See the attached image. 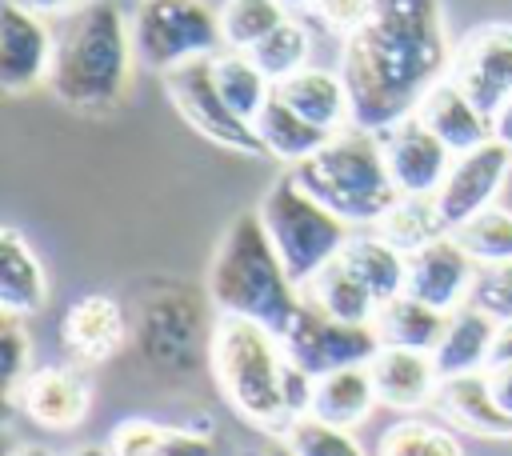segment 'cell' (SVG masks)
<instances>
[{"label": "cell", "instance_id": "obj_44", "mask_svg": "<svg viewBox=\"0 0 512 456\" xmlns=\"http://www.w3.org/2000/svg\"><path fill=\"white\" fill-rule=\"evenodd\" d=\"M312 4H316V0H284L288 12H296V8H312Z\"/></svg>", "mask_w": 512, "mask_h": 456}, {"label": "cell", "instance_id": "obj_39", "mask_svg": "<svg viewBox=\"0 0 512 456\" xmlns=\"http://www.w3.org/2000/svg\"><path fill=\"white\" fill-rule=\"evenodd\" d=\"M12 4H20V8H28V12H40V16H68V12L80 8L84 0H12Z\"/></svg>", "mask_w": 512, "mask_h": 456}, {"label": "cell", "instance_id": "obj_3", "mask_svg": "<svg viewBox=\"0 0 512 456\" xmlns=\"http://www.w3.org/2000/svg\"><path fill=\"white\" fill-rule=\"evenodd\" d=\"M208 296L220 316L252 320L276 336H284L296 320L304 292L292 284L256 208L232 216V224L224 228L208 268Z\"/></svg>", "mask_w": 512, "mask_h": 456}, {"label": "cell", "instance_id": "obj_42", "mask_svg": "<svg viewBox=\"0 0 512 456\" xmlns=\"http://www.w3.org/2000/svg\"><path fill=\"white\" fill-rule=\"evenodd\" d=\"M68 456H116L108 444H80V448H72Z\"/></svg>", "mask_w": 512, "mask_h": 456}, {"label": "cell", "instance_id": "obj_4", "mask_svg": "<svg viewBox=\"0 0 512 456\" xmlns=\"http://www.w3.org/2000/svg\"><path fill=\"white\" fill-rule=\"evenodd\" d=\"M288 352L284 340L252 320L220 316L212 332V372L224 392V400L260 432L268 436H288L296 424L284 384H288Z\"/></svg>", "mask_w": 512, "mask_h": 456}, {"label": "cell", "instance_id": "obj_26", "mask_svg": "<svg viewBox=\"0 0 512 456\" xmlns=\"http://www.w3.org/2000/svg\"><path fill=\"white\" fill-rule=\"evenodd\" d=\"M372 328H376L380 344H388V348L436 352V344H440V336H444V328H448V312H440V308H432V304H424V300L400 292L396 300H388V304L376 312Z\"/></svg>", "mask_w": 512, "mask_h": 456}, {"label": "cell", "instance_id": "obj_34", "mask_svg": "<svg viewBox=\"0 0 512 456\" xmlns=\"http://www.w3.org/2000/svg\"><path fill=\"white\" fill-rule=\"evenodd\" d=\"M284 444L292 448V456H368L360 448V440L352 436V428H336L316 416H300L288 428Z\"/></svg>", "mask_w": 512, "mask_h": 456}, {"label": "cell", "instance_id": "obj_1", "mask_svg": "<svg viewBox=\"0 0 512 456\" xmlns=\"http://www.w3.org/2000/svg\"><path fill=\"white\" fill-rule=\"evenodd\" d=\"M452 48L440 0H376L340 52L352 124L384 132L412 116L420 96L448 76Z\"/></svg>", "mask_w": 512, "mask_h": 456}, {"label": "cell", "instance_id": "obj_16", "mask_svg": "<svg viewBox=\"0 0 512 456\" xmlns=\"http://www.w3.org/2000/svg\"><path fill=\"white\" fill-rule=\"evenodd\" d=\"M60 344L84 368L108 364L128 344V316L108 292H84L60 316Z\"/></svg>", "mask_w": 512, "mask_h": 456}, {"label": "cell", "instance_id": "obj_41", "mask_svg": "<svg viewBox=\"0 0 512 456\" xmlns=\"http://www.w3.org/2000/svg\"><path fill=\"white\" fill-rule=\"evenodd\" d=\"M512 360V320L496 328V348H492V364H508Z\"/></svg>", "mask_w": 512, "mask_h": 456}, {"label": "cell", "instance_id": "obj_8", "mask_svg": "<svg viewBox=\"0 0 512 456\" xmlns=\"http://www.w3.org/2000/svg\"><path fill=\"white\" fill-rule=\"evenodd\" d=\"M164 92H168L172 108L180 112V120L188 128H196L204 140H212L216 148H228L240 156H268L256 128L244 116H236L228 108V100L220 96L216 76H212V56L164 72Z\"/></svg>", "mask_w": 512, "mask_h": 456}, {"label": "cell", "instance_id": "obj_28", "mask_svg": "<svg viewBox=\"0 0 512 456\" xmlns=\"http://www.w3.org/2000/svg\"><path fill=\"white\" fill-rule=\"evenodd\" d=\"M212 76H216V88L228 100V108L236 116H244L248 124L276 96V84L264 76V68L248 52H236V48H224V52L212 56Z\"/></svg>", "mask_w": 512, "mask_h": 456}, {"label": "cell", "instance_id": "obj_23", "mask_svg": "<svg viewBox=\"0 0 512 456\" xmlns=\"http://www.w3.org/2000/svg\"><path fill=\"white\" fill-rule=\"evenodd\" d=\"M376 404H380V396H376L368 364H352V368H336V372L316 376L308 416L336 424V428H360Z\"/></svg>", "mask_w": 512, "mask_h": 456}, {"label": "cell", "instance_id": "obj_15", "mask_svg": "<svg viewBox=\"0 0 512 456\" xmlns=\"http://www.w3.org/2000/svg\"><path fill=\"white\" fill-rule=\"evenodd\" d=\"M476 276H480V264L456 240V232H448V236L408 252V288L404 292L440 312H456V308L472 304Z\"/></svg>", "mask_w": 512, "mask_h": 456}, {"label": "cell", "instance_id": "obj_11", "mask_svg": "<svg viewBox=\"0 0 512 456\" xmlns=\"http://www.w3.org/2000/svg\"><path fill=\"white\" fill-rule=\"evenodd\" d=\"M436 408L448 416V424H456L472 436L512 440V360L488 364L476 376L444 380Z\"/></svg>", "mask_w": 512, "mask_h": 456}, {"label": "cell", "instance_id": "obj_35", "mask_svg": "<svg viewBox=\"0 0 512 456\" xmlns=\"http://www.w3.org/2000/svg\"><path fill=\"white\" fill-rule=\"evenodd\" d=\"M0 360H4V400L16 404L24 380L36 372L32 368V332H24V316H16V312L0 316Z\"/></svg>", "mask_w": 512, "mask_h": 456}, {"label": "cell", "instance_id": "obj_21", "mask_svg": "<svg viewBox=\"0 0 512 456\" xmlns=\"http://www.w3.org/2000/svg\"><path fill=\"white\" fill-rule=\"evenodd\" d=\"M48 304V272L20 228L0 232V308L36 316Z\"/></svg>", "mask_w": 512, "mask_h": 456}, {"label": "cell", "instance_id": "obj_45", "mask_svg": "<svg viewBox=\"0 0 512 456\" xmlns=\"http://www.w3.org/2000/svg\"><path fill=\"white\" fill-rule=\"evenodd\" d=\"M268 456H292V448H288V444H280V448H272Z\"/></svg>", "mask_w": 512, "mask_h": 456}, {"label": "cell", "instance_id": "obj_25", "mask_svg": "<svg viewBox=\"0 0 512 456\" xmlns=\"http://www.w3.org/2000/svg\"><path fill=\"white\" fill-rule=\"evenodd\" d=\"M340 260L368 284V292L376 296L380 308L408 288V252H400L396 244H388L376 228L364 232V236H352L344 244Z\"/></svg>", "mask_w": 512, "mask_h": 456}, {"label": "cell", "instance_id": "obj_38", "mask_svg": "<svg viewBox=\"0 0 512 456\" xmlns=\"http://www.w3.org/2000/svg\"><path fill=\"white\" fill-rule=\"evenodd\" d=\"M372 4H376V0H316L312 12H316V20H320L328 32H336V36H352V32L368 20Z\"/></svg>", "mask_w": 512, "mask_h": 456}, {"label": "cell", "instance_id": "obj_24", "mask_svg": "<svg viewBox=\"0 0 512 456\" xmlns=\"http://www.w3.org/2000/svg\"><path fill=\"white\" fill-rule=\"evenodd\" d=\"M252 128H256V136H260V144H264V152L268 156H276L280 164H288V168H296V164H304L312 152H320L328 140H332V132H324L320 124H312V120H304L280 92L260 108V116L252 120Z\"/></svg>", "mask_w": 512, "mask_h": 456}, {"label": "cell", "instance_id": "obj_17", "mask_svg": "<svg viewBox=\"0 0 512 456\" xmlns=\"http://www.w3.org/2000/svg\"><path fill=\"white\" fill-rule=\"evenodd\" d=\"M16 408L32 420V424H40V428H48V432H68V428H76L84 416H88V408H92V380H88V368L84 364H48V368H36L28 380H24V388H20V396H16Z\"/></svg>", "mask_w": 512, "mask_h": 456}, {"label": "cell", "instance_id": "obj_32", "mask_svg": "<svg viewBox=\"0 0 512 456\" xmlns=\"http://www.w3.org/2000/svg\"><path fill=\"white\" fill-rule=\"evenodd\" d=\"M456 240L472 252V260H476L480 268H488V264H508V260H512V212L500 208V204H492V208H484L480 216H472L468 224H460V228H456Z\"/></svg>", "mask_w": 512, "mask_h": 456}, {"label": "cell", "instance_id": "obj_18", "mask_svg": "<svg viewBox=\"0 0 512 456\" xmlns=\"http://www.w3.org/2000/svg\"><path fill=\"white\" fill-rule=\"evenodd\" d=\"M368 372H372L380 404H388L396 412H416V408L432 404L444 384L432 352H416V348L380 344V352L368 360Z\"/></svg>", "mask_w": 512, "mask_h": 456}, {"label": "cell", "instance_id": "obj_36", "mask_svg": "<svg viewBox=\"0 0 512 456\" xmlns=\"http://www.w3.org/2000/svg\"><path fill=\"white\" fill-rule=\"evenodd\" d=\"M472 304L480 312H488L496 324H508L512 320V260L508 264L480 268L476 288H472Z\"/></svg>", "mask_w": 512, "mask_h": 456}, {"label": "cell", "instance_id": "obj_30", "mask_svg": "<svg viewBox=\"0 0 512 456\" xmlns=\"http://www.w3.org/2000/svg\"><path fill=\"white\" fill-rule=\"evenodd\" d=\"M376 232L388 244H396L400 252H416V248L448 236V228H444L432 196H400V204L376 224Z\"/></svg>", "mask_w": 512, "mask_h": 456}, {"label": "cell", "instance_id": "obj_14", "mask_svg": "<svg viewBox=\"0 0 512 456\" xmlns=\"http://www.w3.org/2000/svg\"><path fill=\"white\" fill-rule=\"evenodd\" d=\"M376 136H380V148H384V160H388V172H392L400 196H436L456 152L416 112L388 124Z\"/></svg>", "mask_w": 512, "mask_h": 456}, {"label": "cell", "instance_id": "obj_37", "mask_svg": "<svg viewBox=\"0 0 512 456\" xmlns=\"http://www.w3.org/2000/svg\"><path fill=\"white\" fill-rule=\"evenodd\" d=\"M160 440H164V424L136 416V420H120V424H116L108 448H112L116 456H156Z\"/></svg>", "mask_w": 512, "mask_h": 456}, {"label": "cell", "instance_id": "obj_43", "mask_svg": "<svg viewBox=\"0 0 512 456\" xmlns=\"http://www.w3.org/2000/svg\"><path fill=\"white\" fill-rule=\"evenodd\" d=\"M12 456H52L48 448H40V444H24V448H16Z\"/></svg>", "mask_w": 512, "mask_h": 456}, {"label": "cell", "instance_id": "obj_40", "mask_svg": "<svg viewBox=\"0 0 512 456\" xmlns=\"http://www.w3.org/2000/svg\"><path fill=\"white\" fill-rule=\"evenodd\" d=\"M492 140H500V144L512 148V100H504V104L492 112Z\"/></svg>", "mask_w": 512, "mask_h": 456}, {"label": "cell", "instance_id": "obj_22", "mask_svg": "<svg viewBox=\"0 0 512 456\" xmlns=\"http://www.w3.org/2000/svg\"><path fill=\"white\" fill-rule=\"evenodd\" d=\"M276 92L312 124H320L324 132H344L352 124V100H348V84L340 72L328 68H300L296 76H288L284 84H276Z\"/></svg>", "mask_w": 512, "mask_h": 456}, {"label": "cell", "instance_id": "obj_5", "mask_svg": "<svg viewBox=\"0 0 512 456\" xmlns=\"http://www.w3.org/2000/svg\"><path fill=\"white\" fill-rule=\"evenodd\" d=\"M292 176L348 228H376L400 204V188L388 172L380 136L356 124H348L320 152L296 164Z\"/></svg>", "mask_w": 512, "mask_h": 456}, {"label": "cell", "instance_id": "obj_6", "mask_svg": "<svg viewBox=\"0 0 512 456\" xmlns=\"http://www.w3.org/2000/svg\"><path fill=\"white\" fill-rule=\"evenodd\" d=\"M256 212H260V224H264L276 256L284 260V268H288V276H292V284L300 292L352 240V228L332 208H324L312 192H304L292 172H280L268 184V192L256 204Z\"/></svg>", "mask_w": 512, "mask_h": 456}, {"label": "cell", "instance_id": "obj_7", "mask_svg": "<svg viewBox=\"0 0 512 456\" xmlns=\"http://www.w3.org/2000/svg\"><path fill=\"white\" fill-rule=\"evenodd\" d=\"M128 24L136 60L160 76L224 52L220 8H208L204 0H136Z\"/></svg>", "mask_w": 512, "mask_h": 456}, {"label": "cell", "instance_id": "obj_2", "mask_svg": "<svg viewBox=\"0 0 512 456\" xmlns=\"http://www.w3.org/2000/svg\"><path fill=\"white\" fill-rule=\"evenodd\" d=\"M132 60V24L120 0H84L56 24L48 88L64 108L104 116L124 100Z\"/></svg>", "mask_w": 512, "mask_h": 456}, {"label": "cell", "instance_id": "obj_20", "mask_svg": "<svg viewBox=\"0 0 512 456\" xmlns=\"http://www.w3.org/2000/svg\"><path fill=\"white\" fill-rule=\"evenodd\" d=\"M496 320L488 312H480L476 304H464L456 312H448V328L432 352L436 368L444 380L456 376H476L492 364V348H496Z\"/></svg>", "mask_w": 512, "mask_h": 456}, {"label": "cell", "instance_id": "obj_19", "mask_svg": "<svg viewBox=\"0 0 512 456\" xmlns=\"http://www.w3.org/2000/svg\"><path fill=\"white\" fill-rule=\"evenodd\" d=\"M416 116H420L456 156L468 152V148H480L484 140H492V116H488L484 108H476V100H472L452 76L436 80V84L420 96Z\"/></svg>", "mask_w": 512, "mask_h": 456}, {"label": "cell", "instance_id": "obj_9", "mask_svg": "<svg viewBox=\"0 0 512 456\" xmlns=\"http://www.w3.org/2000/svg\"><path fill=\"white\" fill-rule=\"evenodd\" d=\"M284 352L296 368H304L308 376H324L336 368H352V364H368L380 352V336L372 324H348L336 320L328 312H320L316 304H300L296 320L288 324V332L280 336Z\"/></svg>", "mask_w": 512, "mask_h": 456}, {"label": "cell", "instance_id": "obj_33", "mask_svg": "<svg viewBox=\"0 0 512 456\" xmlns=\"http://www.w3.org/2000/svg\"><path fill=\"white\" fill-rule=\"evenodd\" d=\"M376 456H464V448L452 428L432 420H400L380 436Z\"/></svg>", "mask_w": 512, "mask_h": 456}, {"label": "cell", "instance_id": "obj_10", "mask_svg": "<svg viewBox=\"0 0 512 456\" xmlns=\"http://www.w3.org/2000/svg\"><path fill=\"white\" fill-rule=\"evenodd\" d=\"M508 176H512V148L500 144V140H484L480 148H468V152L452 156V168H448L444 184L432 196L444 228L456 232L460 224H468L472 216L492 208L496 196L504 192Z\"/></svg>", "mask_w": 512, "mask_h": 456}, {"label": "cell", "instance_id": "obj_13", "mask_svg": "<svg viewBox=\"0 0 512 456\" xmlns=\"http://www.w3.org/2000/svg\"><path fill=\"white\" fill-rule=\"evenodd\" d=\"M448 76L484 108L488 116L512 100V24H480L452 48Z\"/></svg>", "mask_w": 512, "mask_h": 456}, {"label": "cell", "instance_id": "obj_31", "mask_svg": "<svg viewBox=\"0 0 512 456\" xmlns=\"http://www.w3.org/2000/svg\"><path fill=\"white\" fill-rule=\"evenodd\" d=\"M280 20H288L284 0H224V4H220L224 48L252 52Z\"/></svg>", "mask_w": 512, "mask_h": 456}, {"label": "cell", "instance_id": "obj_29", "mask_svg": "<svg viewBox=\"0 0 512 456\" xmlns=\"http://www.w3.org/2000/svg\"><path fill=\"white\" fill-rule=\"evenodd\" d=\"M248 56L264 68V76H268L272 84H284L288 76H296L300 68H308V56H312V32H308L304 20L288 16V20H280V24H276V28H272Z\"/></svg>", "mask_w": 512, "mask_h": 456}, {"label": "cell", "instance_id": "obj_12", "mask_svg": "<svg viewBox=\"0 0 512 456\" xmlns=\"http://www.w3.org/2000/svg\"><path fill=\"white\" fill-rule=\"evenodd\" d=\"M52 60H56V28L48 24V16L4 0L0 8V88L8 96H24L48 84Z\"/></svg>", "mask_w": 512, "mask_h": 456}, {"label": "cell", "instance_id": "obj_27", "mask_svg": "<svg viewBox=\"0 0 512 456\" xmlns=\"http://www.w3.org/2000/svg\"><path fill=\"white\" fill-rule=\"evenodd\" d=\"M304 300L316 304L320 312L336 316V320H348V324H372L376 312H380V304H376V296L368 292V284H364L340 256L304 288Z\"/></svg>", "mask_w": 512, "mask_h": 456}]
</instances>
